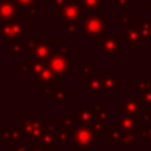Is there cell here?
Returning a JSON list of instances; mask_svg holds the SVG:
<instances>
[{
	"label": "cell",
	"mask_w": 151,
	"mask_h": 151,
	"mask_svg": "<svg viewBox=\"0 0 151 151\" xmlns=\"http://www.w3.org/2000/svg\"><path fill=\"white\" fill-rule=\"evenodd\" d=\"M150 93H151V88H150Z\"/></svg>",
	"instance_id": "83f0119b"
},
{
	"label": "cell",
	"mask_w": 151,
	"mask_h": 151,
	"mask_svg": "<svg viewBox=\"0 0 151 151\" xmlns=\"http://www.w3.org/2000/svg\"><path fill=\"white\" fill-rule=\"evenodd\" d=\"M145 4H146V5H151V0H145Z\"/></svg>",
	"instance_id": "484cf974"
},
{
	"label": "cell",
	"mask_w": 151,
	"mask_h": 151,
	"mask_svg": "<svg viewBox=\"0 0 151 151\" xmlns=\"http://www.w3.org/2000/svg\"><path fill=\"white\" fill-rule=\"evenodd\" d=\"M81 118H82V121H85V122H90L91 119H93V113L89 111V110L86 109H81Z\"/></svg>",
	"instance_id": "d6986e66"
},
{
	"label": "cell",
	"mask_w": 151,
	"mask_h": 151,
	"mask_svg": "<svg viewBox=\"0 0 151 151\" xmlns=\"http://www.w3.org/2000/svg\"><path fill=\"white\" fill-rule=\"evenodd\" d=\"M53 48H55V42L41 41L31 50H32V55H33L35 60L39 61V63L47 64V61L49 60L50 55H52V52H53Z\"/></svg>",
	"instance_id": "ba28073f"
},
{
	"label": "cell",
	"mask_w": 151,
	"mask_h": 151,
	"mask_svg": "<svg viewBox=\"0 0 151 151\" xmlns=\"http://www.w3.org/2000/svg\"><path fill=\"white\" fill-rule=\"evenodd\" d=\"M47 65L55 78H63L70 72L73 66V53L72 49L66 48V44L61 45L60 49H53Z\"/></svg>",
	"instance_id": "6da1fadb"
},
{
	"label": "cell",
	"mask_w": 151,
	"mask_h": 151,
	"mask_svg": "<svg viewBox=\"0 0 151 151\" xmlns=\"http://www.w3.org/2000/svg\"><path fill=\"white\" fill-rule=\"evenodd\" d=\"M81 5L82 8L88 11H94V9H98V12H102V7H101V3L102 0H80Z\"/></svg>",
	"instance_id": "4fadbf2b"
},
{
	"label": "cell",
	"mask_w": 151,
	"mask_h": 151,
	"mask_svg": "<svg viewBox=\"0 0 151 151\" xmlns=\"http://www.w3.org/2000/svg\"><path fill=\"white\" fill-rule=\"evenodd\" d=\"M23 25L24 20H12L7 21V23H1V28H0L1 40L7 42L17 41V39L23 32Z\"/></svg>",
	"instance_id": "5b68a950"
},
{
	"label": "cell",
	"mask_w": 151,
	"mask_h": 151,
	"mask_svg": "<svg viewBox=\"0 0 151 151\" xmlns=\"http://www.w3.org/2000/svg\"><path fill=\"white\" fill-rule=\"evenodd\" d=\"M42 90H44V94L45 96H55L56 93H57L58 90H60V85H57V83H50V85H42Z\"/></svg>",
	"instance_id": "2e32d148"
},
{
	"label": "cell",
	"mask_w": 151,
	"mask_h": 151,
	"mask_svg": "<svg viewBox=\"0 0 151 151\" xmlns=\"http://www.w3.org/2000/svg\"><path fill=\"white\" fill-rule=\"evenodd\" d=\"M25 65L28 66L29 72L36 77V80L39 81L40 83H42V85H50V83H53L55 76L49 70L47 64L39 63V61H36V60H33V61L27 60Z\"/></svg>",
	"instance_id": "277c9868"
},
{
	"label": "cell",
	"mask_w": 151,
	"mask_h": 151,
	"mask_svg": "<svg viewBox=\"0 0 151 151\" xmlns=\"http://www.w3.org/2000/svg\"><path fill=\"white\" fill-rule=\"evenodd\" d=\"M24 41H25V45H27V47L31 48V49H33V48L36 47L39 42L42 41V37H40V36H32V37L25 36V37H24Z\"/></svg>",
	"instance_id": "9a60e30c"
},
{
	"label": "cell",
	"mask_w": 151,
	"mask_h": 151,
	"mask_svg": "<svg viewBox=\"0 0 151 151\" xmlns=\"http://www.w3.org/2000/svg\"><path fill=\"white\" fill-rule=\"evenodd\" d=\"M150 31H151V20H150ZM150 41H151V39H150Z\"/></svg>",
	"instance_id": "4316f807"
},
{
	"label": "cell",
	"mask_w": 151,
	"mask_h": 151,
	"mask_svg": "<svg viewBox=\"0 0 151 151\" xmlns=\"http://www.w3.org/2000/svg\"><path fill=\"white\" fill-rule=\"evenodd\" d=\"M101 85L106 90H121V88H122L121 80L114 73H111V72L104 73L102 80H101Z\"/></svg>",
	"instance_id": "8fae6325"
},
{
	"label": "cell",
	"mask_w": 151,
	"mask_h": 151,
	"mask_svg": "<svg viewBox=\"0 0 151 151\" xmlns=\"http://www.w3.org/2000/svg\"><path fill=\"white\" fill-rule=\"evenodd\" d=\"M85 82H86V88L88 90L90 91V94L93 97H101L102 94V85H101V81L98 80V76L97 73L91 72L90 74H88L85 78Z\"/></svg>",
	"instance_id": "30bf717a"
},
{
	"label": "cell",
	"mask_w": 151,
	"mask_h": 151,
	"mask_svg": "<svg viewBox=\"0 0 151 151\" xmlns=\"http://www.w3.org/2000/svg\"><path fill=\"white\" fill-rule=\"evenodd\" d=\"M7 53L11 55H19V53H24V45L20 44V41H12L7 44Z\"/></svg>",
	"instance_id": "5bb4252c"
},
{
	"label": "cell",
	"mask_w": 151,
	"mask_h": 151,
	"mask_svg": "<svg viewBox=\"0 0 151 151\" xmlns=\"http://www.w3.org/2000/svg\"><path fill=\"white\" fill-rule=\"evenodd\" d=\"M117 5H122V7H127V5H133V0H115Z\"/></svg>",
	"instance_id": "603a6c76"
},
{
	"label": "cell",
	"mask_w": 151,
	"mask_h": 151,
	"mask_svg": "<svg viewBox=\"0 0 151 151\" xmlns=\"http://www.w3.org/2000/svg\"><path fill=\"white\" fill-rule=\"evenodd\" d=\"M23 12H24V15H25V17H33V16L37 15V9L33 7V5H32V7H28L27 9H24Z\"/></svg>",
	"instance_id": "ffe728a7"
},
{
	"label": "cell",
	"mask_w": 151,
	"mask_h": 151,
	"mask_svg": "<svg viewBox=\"0 0 151 151\" xmlns=\"http://www.w3.org/2000/svg\"><path fill=\"white\" fill-rule=\"evenodd\" d=\"M17 5L12 0H0V23L15 20L17 15Z\"/></svg>",
	"instance_id": "9c48e42d"
},
{
	"label": "cell",
	"mask_w": 151,
	"mask_h": 151,
	"mask_svg": "<svg viewBox=\"0 0 151 151\" xmlns=\"http://www.w3.org/2000/svg\"><path fill=\"white\" fill-rule=\"evenodd\" d=\"M53 97H55L57 101H66V98H68V96H66V91L65 90H61V89Z\"/></svg>",
	"instance_id": "44dd1931"
},
{
	"label": "cell",
	"mask_w": 151,
	"mask_h": 151,
	"mask_svg": "<svg viewBox=\"0 0 151 151\" xmlns=\"http://www.w3.org/2000/svg\"><path fill=\"white\" fill-rule=\"evenodd\" d=\"M121 41H125L129 48H138L139 41L142 40V32L139 24H133L123 29L121 33Z\"/></svg>",
	"instance_id": "8992f818"
},
{
	"label": "cell",
	"mask_w": 151,
	"mask_h": 151,
	"mask_svg": "<svg viewBox=\"0 0 151 151\" xmlns=\"http://www.w3.org/2000/svg\"><path fill=\"white\" fill-rule=\"evenodd\" d=\"M91 73V63L90 60H86L85 64L82 65V68H81V73H80V77H83L85 78L88 74Z\"/></svg>",
	"instance_id": "ac0fdd59"
},
{
	"label": "cell",
	"mask_w": 151,
	"mask_h": 151,
	"mask_svg": "<svg viewBox=\"0 0 151 151\" xmlns=\"http://www.w3.org/2000/svg\"><path fill=\"white\" fill-rule=\"evenodd\" d=\"M65 1L66 0H49V4L52 5V7L57 8V7H60V5H63Z\"/></svg>",
	"instance_id": "cb8c5ba5"
},
{
	"label": "cell",
	"mask_w": 151,
	"mask_h": 151,
	"mask_svg": "<svg viewBox=\"0 0 151 151\" xmlns=\"http://www.w3.org/2000/svg\"><path fill=\"white\" fill-rule=\"evenodd\" d=\"M35 1H36V0H15L17 8H19V9H21V11L27 9L28 7H32Z\"/></svg>",
	"instance_id": "e0dca14e"
},
{
	"label": "cell",
	"mask_w": 151,
	"mask_h": 151,
	"mask_svg": "<svg viewBox=\"0 0 151 151\" xmlns=\"http://www.w3.org/2000/svg\"><path fill=\"white\" fill-rule=\"evenodd\" d=\"M122 109L126 114H135L139 109V97H130L122 104Z\"/></svg>",
	"instance_id": "7c38bea8"
},
{
	"label": "cell",
	"mask_w": 151,
	"mask_h": 151,
	"mask_svg": "<svg viewBox=\"0 0 151 151\" xmlns=\"http://www.w3.org/2000/svg\"><path fill=\"white\" fill-rule=\"evenodd\" d=\"M121 37L118 36H106L97 42L99 49H102L104 53L107 55H119L122 48H121Z\"/></svg>",
	"instance_id": "52a82bcc"
},
{
	"label": "cell",
	"mask_w": 151,
	"mask_h": 151,
	"mask_svg": "<svg viewBox=\"0 0 151 151\" xmlns=\"http://www.w3.org/2000/svg\"><path fill=\"white\" fill-rule=\"evenodd\" d=\"M122 21L123 24H126L127 27H130V25H133L134 24V21H133V17H127V16H125V17H122Z\"/></svg>",
	"instance_id": "d4e9b609"
},
{
	"label": "cell",
	"mask_w": 151,
	"mask_h": 151,
	"mask_svg": "<svg viewBox=\"0 0 151 151\" xmlns=\"http://www.w3.org/2000/svg\"><path fill=\"white\" fill-rule=\"evenodd\" d=\"M66 33L70 36V35H73V33H78V31H77V24L76 23H69L68 24V31H66Z\"/></svg>",
	"instance_id": "7402d4cb"
},
{
	"label": "cell",
	"mask_w": 151,
	"mask_h": 151,
	"mask_svg": "<svg viewBox=\"0 0 151 151\" xmlns=\"http://www.w3.org/2000/svg\"><path fill=\"white\" fill-rule=\"evenodd\" d=\"M55 15L66 24L80 21L83 16V8L80 0H66L63 5L55 8Z\"/></svg>",
	"instance_id": "3957f363"
},
{
	"label": "cell",
	"mask_w": 151,
	"mask_h": 151,
	"mask_svg": "<svg viewBox=\"0 0 151 151\" xmlns=\"http://www.w3.org/2000/svg\"><path fill=\"white\" fill-rule=\"evenodd\" d=\"M81 28L78 31L80 36L91 35V37H98L107 33V17H104L101 13H86L80 20Z\"/></svg>",
	"instance_id": "7a4b0ae2"
}]
</instances>
